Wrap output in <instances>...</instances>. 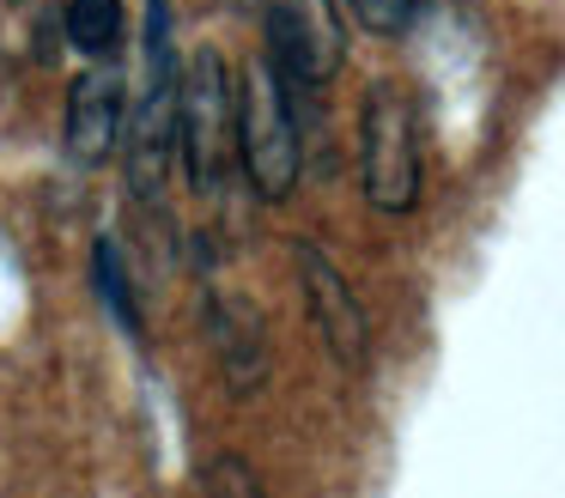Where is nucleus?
I'll return each instance as SVG.
<instances>
[{
	"instance_id": "obj_1",
	"label": "nucleus",
	"mask_w": 565,
	"mask_h": 498,
	"mask_svg": "<svg viewBox=\"0 0 565 498\" xmlns=\"http://www.w3.org/2000/svg\"><path fill=\"white\" fill-rule=\"evenodd\" d=\"M419 182H426V152H419L414 92L383 80L365 92V109H359V189L377 213H414Z\"/></svg>"
},
{
	"instance_id": "obj_2",
	"label": "nucleus",
	"mask_w": 565,
	"mask_h": 498,
	"mask_svg": "<svg viewBox=\"0 0 565 498\" xmlns=\"http://www.w3.org/2000/svg\"><path fill=\"white\" fill-rule=\"evenodd\" d=\"M177 158H183L195 194H220L237 165V80L220 49H195V61L183 67Z\"/></svg>"
},
{
	"instance_id": "obj_3",
	"label": "nucleus",
	"mask_w": 565,
	"mask_h": 498,
	"mask_svg": "<svg viewBox=\"0 0 565 498\" xmlns=\"http://www.w3.org/2000/svg\"><path fill=\"white\" fill-rule=\"evenodd\" d=\"M177 109H183V55L171 36V7H147V80L135 97V128H128V182L135 194H159L164 170L177 158Z\"/></svg>"
},
{
	"instance_id": "obj_4",
	"label": "nucleus",
	"mask_w": 565,
	"mask_h": 498,
	"mask_svg": "<svg viewBox=\"0 0 565 498\" xmlns=\"http://www.w3.org/2000/svg\"><path fill=\"white\" fill-rule=\"evenodd\" d=\"M237 165H244L249 189L262 201H286L298 189V116H292V92L286 80L262 61V67L237 73Z\"/></svg>"
},
{
	"instance_id": "obj_5",
	"label": "nucleus",
	"mask_w": 565,
	"mask_h": 498,
	"mask_svg": "<svg viewBox=\"0 0 565 498\" xmlns=\"http://www.w3.org/2000/svg\"><path fill=\"white\" fill-rule=\"evenodd\" d=\"M347 61L341 0H268V67L286 92H317Z\"/></svg>"
},
{
	"instance_id": "obj_6",
	"label": "nucleus",
	"mask_w": 565,
	"mask_h": 498,
	"mask_svg": "<svg viewBox=\"0 0 565 498\" xmlns=\"http://www.w3.org/2000/svg\"><path fill=\"white\" fill-rule=\"evenodd\" d=\"M292 262H298V286H305V310H310V322H317L329 359L341 364V371H365L371 322H365V304L353 298V286H347V274L310 237H298Z\"/></svg>"
},
{
	"instance_id": "obj_7",
	"label": "nucleus",
	"mask_w": 565,
	"mask_h": 498,
	"mask_svg": "<svg viewBox=\"0 0 565 498\" xmlns=\"http://www.w3.org/2000/svg\"><path fill=\"white\" fill-rule=\"evenodd\" d=\"M207 347L232 395H256L268 383V322L249 298L213 292L207 298Z\"/></svg>"
},
{
	"instance_id": "obj_8",
	"label": "nucleus",
	"mask_w": 565,
	"mask_h": 498,
	"mask_svg": "<svg viewBox=\"0 0 565 498\" xmlns=\"http://www.w3.org/2000/svg\"><path fill=\"white\" fill-rule=\"evenodd\" d=\"M122 73L116 67H86L74 85H67V158L86 170H98L104 158L122 146Z\"/></svg>"
},
{
	"instance_id": "obj_9",
	"label": "nucleus",
	"mask_w": 565,
	"mask_h": 498,
	"mask_svg": "<svg viewBox=\"0 0 565 498\" xmlns=\"http://www.w3.org/2000/svg\"><path fill=\"white\" fill-rule=\"evenodd\" d=\"M62 31L86 61H110L128 36V12H122V0H67Z\"/></svg>"
},
{
	"instance_id": "obj_10",
	"label": "nucleus",
	"mask_w": 565,
	"mask_h": 498,
	"mask_svg": "<svg viewBox=\"0 0 565 498\" xmlns=\"http://www.w3.org/2000/svg\"><path fill=\"white\" fill-rule=\"evenodd\" d=\"M92 292H98L104 310L122 322V335H147L140 292H135V279H128V267H122V250H116V237H98V243H92Z\"/></svg>"
},
{
	"instance_id": "obj_11",
	"label": "nucleus",
	"mask_w": 565,
	"mask_h": 498,
	"mask_svg": "<svg viewBox=\"0 0 565 498\" xmlns=\"http://www.w3.org/2000/svg\"><path fill=\"white\" fill-rule=\"evenodd\" d=\"M201 492L207 498H268V486H262V474L244 456H213L201 468Z\"/></svg>"
},
{
	"instance_id": "obj_12",
	"label": "nucleus",
	"mask_w": 565,
	"mask_h": 498,
	"mask_svg": "<svg viewBox=\"0 0 565 498\" xmlns=\"http://www.w3.org/2000/svg\"><path fill=\"white\" fill-rule=\"evenodd\" d=\"M347 12H353L365 31H377V36H402L407 24L419 19V0H341Z\"/></svg>"
}]
</instances>
